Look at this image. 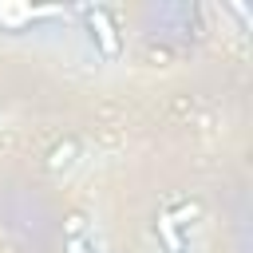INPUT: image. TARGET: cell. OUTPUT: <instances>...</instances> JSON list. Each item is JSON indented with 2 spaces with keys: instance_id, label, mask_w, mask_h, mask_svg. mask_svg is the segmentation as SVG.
<instances>
[{
  "instance_id": "2",
  "label": "cell",
  "mask_w": 253,
  "mask_h": 253,
  "mask_svg": "<svg viewBox=\"0 0 253 253\" xmlns=\"http://www.w3.org/2000/svg\"><path fill=\"white\" fill-rule=\"evenodd\" d=\"M51 16H63V8L0 4V32H8V36H20V32H28V24H36V20H51Z\"/></svg>"
},
{
  "instance_id": "6",
  "label": "cell",
  "mask_w": 253,
  "mask_h": 253,
  "mask_svg": "<svg viewBox=\"0 0 253 253\" xmlns=\"http://www.w3.org/2000/svg\"><path fill=\"white\" fill-rule=\"evenodd\" d=\"M83 225H87V217H83V213H67V221H63V229H67V237H75V233H83Z\"/></svg>"
},
{
  "instance_id": "7",
  "label": "cell",
  "mask_w": 253,
  "mask_h": 253,
  "mask_svg": "<svg viewBox=\"0 0 253 253\" xmlns=\"http://www.w3.org/2000/svg\"><path fill=\"white\" fill-rule=\"evenodd\" d=\"M0 115H4V103H0Z\"/></svg>"
},
{
  "instance_id": "4",
  "label": "cell",
  "mask_w": 253,
  "mask_h": 253,
  "mask_svg": "<svg viewBox=\"0 0 253 253\" xmlns=\"http://www.w3.org/2000/svg\"><path fill=\"white\" fill-rule=\"evenodd\" d=\"M75 154H79V146H75V142L55 146V150H51V158H47V170H55V174H59V170H67V166L75 162Z\"/></svg>"
},
{
  "instance_id": "5",
  "label": "cell",
  "mask_w": 253,
  "mask_h": 253,
  "mask_svg": "<svg viewBox=\"0 0 253 253\" xmlns=\"http://www.w3.org/2000/svg\"><path fill=\"white\" fill-rule=\"evenodd\" d=\"M63 253H95V249H91V237L87 233H75V237L63 241Z\"/></svg>"
},
{
  "instance_id": "1",
  "label": "cell",
  "mask_w": 253,
  "mask_h": 253,
  "mask_svg": "<svg viewBox=\"0 0 253 253\" xmlns=\"http://www.w3.org/2000/svg\"><path fill=\"white\" fill-rule=\"evenodd\" d=\"M83 20H87V32H91V43L99 47V55H103V59H119V55H123V40H119V28H115L111 12L87 4V8H83Z\"/></svg>"
},
{
  "instance_id": "3",
  "label": "cell",
  "mask_w": 253,
  "mask_h": 253,
  "mask_svg": "<svg viewBox=\"0 0 253 253\" xmlns=\"http://www.w3.org/2000/svg\"><path fill=\"white\" fill-rule=\"evenodd\" d=\"M154 229H158V241H162L166 253H182V249H186V241H182V233H178V221H170V213H158V217H154Z\"/></svg>"
}]
</instances>
